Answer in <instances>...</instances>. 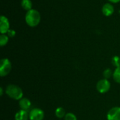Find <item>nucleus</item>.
Returning <instances> with one entry per match:
<instances>
[{"instance_id":"nucleus-11","label":"nucleus","mask_w":120,"mask_h":120,"mask_svg":"<svg viewBox=\"0 0 120 120\" xmlns=\"http://www.w3.org/2000/svg\"><path fill=\"white\" fill-rule=\"evenodd\" d=\"M21 6L22 7L23 9L26 11H30L32 7V2L31 0H22L21 1Z\"/></svg>"},{"instance_id":"nucleus-4","label":"nucleus","mask_w":120,"mask_h":120,"mask_svg":"<svg viewBox=\"0 0 120 120\" xmlns=\"http://www.w3.org/2000/svg\"><path fill=\"white\" fill-rule=\"evenodd\" d=\"M111 84L107 79L99 80L96 84V89L100 94H105L109 91Z\"/></svg>"},{"instance_id":"nucleus-2","label":"nucleus","mask_w":120,"mask_h":120,"mask_svg":"<svg viewBox=\"0 0 120 120\" xmlns=\"http://www.w3.org/2000/svg\"><path fill=\"white\" fill-rule=\"evenodd\" d=\"M6 94L12 99L20 100L22 98L23 92L20 87L15 84H9L6 89Z\"/></svg>"},{"instance_id":"nucleus-12","label":"nucleus","mask_w":120,"mask_h":120,"mask_svg":"<svg viewBox=\"0 0 120 120\" xmlns=\"http://www.w3.org/2000/svg\"><path fill=\"white\" fill-rule=\"evenodd\" d=\"M55 115L56 116L59 118V119H61L63 117H65L66 113H65V110L62 107H58L56 108V111H55Z\"/></svg>"},{"instance_id":"nucleus-16","label":"nucleus","mask_w":120,"mask_h":120,"mask_svg":"<svg viewBox=\"0 0 120 120\" xmlns=\"http://www.w3.org/2000/svg\"><path fill=\"white\" fill-rule=\"evenodd\" d=\"M65 120H77V118L75 114L72 112H68V113H66L65 116Z\"/></svg>"},{"instance_id":"nucleus-7","label":"nucleus","mask_w":120,"mask_h":120,"mask_svg":"<svg viewBox=\"0 0 120 120\" xmlns=\"http://www.w3.org/2000/svg\"><path fill=\"white\" fill-rule=\"evenodd\" d=\"M108 120H120V107L111 108L107 114Z\"/></svg>"},{"instance_id":"nucleus-19","label":"nucleus","mask_w":120,"mask_h":120,"mask_svg":"<svg viewBox=\"0 0 120 120\" xmlns=\"http://www.w3.org/2000/svg\"><path fill=\"white\" fill-rule=\"evenodd\" d=\"M108 1H110L111 3H113V4H117V3L120 1V0H108Z\"/></svg>"},{"instance_id":"nucleus-10","label":"nucleus","mask_w":120,"mask_h":120,"mask_svg":"<svg viewBox=\"0 0 120 120\" xmlns=\"http://www.w3.org/2000/svg\"><path fill=\"white\" fill-rule=\"evenodd\" d=\"M29 115L27 111L20 110L15 115V120H28Z\"/></svg>"},{"instance_id":"nucleus-20","label":"nucleus","mask_w":120,"mask_h":120,"mask_svg":"<svg viewBox=\"0 0 120 120\" xmlns=\"http://www.w3.org/2000/svg\"><path fill=\"white\" fill-rule=\"evenodd\" d=\"M3 93H4V92H3V88L1 87V88H0V96H3Z\"/></svg>"},{"instance_id":"nucleus-13","label":"nucleus","mask_w":120,"mask_h":120,"mask_svg":"<svg viewBox=\"0 0 120 120\" xmlns=\"http://www.w3.org/2000/svg\"><path fill=\"white\" fill-rule=\"evenodd\" d=\"M113 79L117 82L120 84V66L116 68L115 71L113 72V75H112Z\"/></svg>"},{"instance_id":"nucleus-18","label":"nucleus","mask_w":120,"mask_h":120,"mask_svg":"<svg viewBox=\"0 0 120 120\" xmlns=\"http://www.w3.org/2000/svg\"><path fill=\"white\" fill-rule=\"evenodd\" d=\"M6 34L8 36V37H11L12 38V37H13L15 35V32L13 30H9Z\"/></svg>"},{"instance_id":"nucleus-6","label":"nucleus","mask_w":120,"mask_h":120,"mask_svg":"<svg viewBox=\"0 0 120 120\" xmlns=\"http://www.w3.org/2000/svg\"><path fill=\"white\" fill-rule=\"evenodd\" d=\"M10 30V23L8 18L4 15L0 18V32L1 34H6Z\"/></svg>"},{"instance_id":"nucleus-15","label":"nucleus","mask_w":120,"mask_h":120,"mask_svg":"<svg viewBox=\"0 0 120 120\" xmlns=\"http://www.w3.org/2000/svg\"><path fill=\"white\" fill-rule=\"evenodd\" d=\"M112 75H113V72L110 68L105 70V71L103 72V77H105V79H108L110 78Z\"/></svg>"},{"instance_id":"nucleus-17","label":"nucleus","mask_w":120,"mask_h":120,"mask_svg":"<svg viewBox=\"0 0 120 120\" xmlns=\"http://www.w3.org/2000/svg\"><path fill=\"white\" fill-rule=\"evenodd\" d=\"M112 64L116 66L117 68V67H120V58L119 56H114L112 59Z\"/></svg>"},{"instance_id":"nucleus-1","label":"nucleus","mask_w":120,"mask_h":120,"mask_svg":"<svg viewBox=\"0 0 120 120\" xmlns=\"http://www.w3.org/2000/svg\"><path fill=\"white\" fill-rule=\"evenodd\" d=\"M25 19L28 26L31 27H34L39 24L41 20V15L38 11L32 8L27 11Z\"/></svg>"},{"instance_id":"nucleus-5","label":"nucleus","mask_w":120,"mask_h":120,"mask_svg":"<svg viewBox=\"0 0 120 120\" xmlns=\"http://www.w3.org/2000/svg\"><path fill=\"white\" fill-rule=\"evenodd\" d=\"M44 118V112L39 108H34L29 113L30 120H43Z\"/></svg>"},{"instance_id":"nucleus-14","label":"nucleus","mask_w":120,"mask_h":120,"mask_svg":"<svg viewBox=\"0 0 120 120\" xmlns=\"http://www.w3.org/2000/svg\"><path fill=\"white\" fill-rule=\"evenodd\" d=\"M8 41V36L6 34H1L0 35V45L1 47L7 44Z\"/></svg>"},{"instance_id":"nucleus-8","label":"nucleus","mask_w":120,"mask_h":120,"mask_svg":"<svg viewBox=\"0 0 120 120\" xmlns=\"http://www.w3.org/2000/svg\"><path fill=\"white\" fill-rule=\"evenodd\" d=\"M114 11H115L114 6L110 3L105 4L102 8V12L103 15L105 16H110L114 13Z\"/></svg>"},{"instance_id":"nucleus-3","label":"nucleus","mask_w":120,"mask_h":120,"mask_svg":"<svg viewBox=\"0 0 120 120\" xmlns=\"http://www.w3.org/2000/svg\"><path fill=\"white\" fill-rule=\"evenodd\" d=\"M12 68L11 61L8 58H3L0 61V76L1 77L7 76Z\"/></svg>"},{"instance_id":"nucleus-9","label":"nucleus","mask_w":120,"mask_h":120,"mask_svg":"<svg viewBox=\"0 0 120 120\" xmlns=\"http://www.w3.org/2000/svg\"><path fill=\"white\" fill-rule=\"evenodd\" d=\"M19 106L21 110L28 111L31 108V102L26 98H22L19 101Z\"/></svg>"}]
</instances>
